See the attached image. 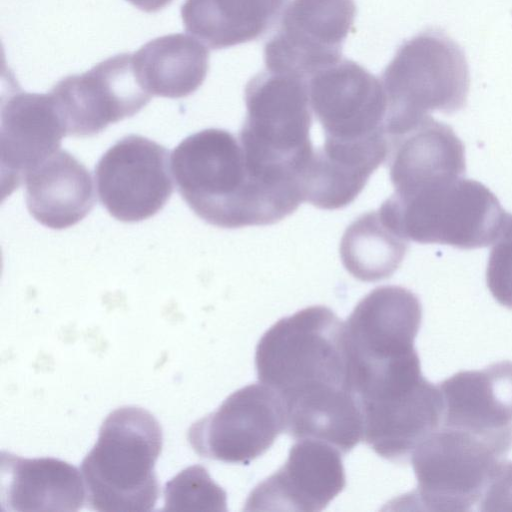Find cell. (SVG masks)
<instances>
[{
	"mask_svg": "<svg viewBox=\"0 0 512 512\" xmlns=\"http://www.w3.org/2000/svg\"><path fill=\"white\" fill-rule=\"evenodd\" d=\"M255 368L280 398L292 438L324 441L342 454L362 440L345 323L331 309L310 306L273 324L256 346Z\"/></svg>",
	"mask_w": 512,
	"mask_h": 512,
	"instance_id": "cell-1",
	"label": "cell"
},
{
	"mask_svg": "<svg viewBox=\"0 0 512 512\" xmlns=\"http://www.w3.org/2000/svg\"><path fill=\"white\" fill-rule=\"evenodd\" d=\"M171 168L189 208L220 228L274 224L302 203L256 178L238 138L224 129H204L183 139L172 152Z\"/></svg>",
	"mask_w": 512,
	"mask_h": 512,
	"instance_id": "cell-2",
	"label": "cell"
},
{
	"mask_svg": "<svg viewBox=\"0 0 512 512\" xmlns=\"http://www.w3.org/2000/svg\"><path fill=\"white\" fill-rule=\"evenodd\" d=\"M238 140L253 174L272 184L301 185L314 149L308 80L262 71L246 84Z\"/></svg>",
	"mask_w": 512,
	"mask_h": 512,
	"instance_id": "cell-3",
	"label": "cell"
},
{
	"mask_svg": "<svg viewBox=\"0 0 512 512\" xmlns=\"http://www.w3.org/2000/svg\"><path fill=\"white\" fill-rule=\"evenodd\" d=\"M162 445L161 426L149 411L137 406L112 411L80 466L87 507L96 511L152 510L159 496L154 465Z\"/></svg>",
	"mask_w": 512,
	"mask_h": 512,
	"instance_id": "cell-4",
	"label": "cell"
},
{
	"mask_svg": "<svg viewBox=\"0 0 512 512\" xmlns=\"http://www.w3.org/2000/svg\"><path fill=\"white\" fill-rule=\"evenodd\" d=\"M380 80L388 138L411 130L430 112L461 110L470 85L463 49L440 29H427L403 42Z\"/></svg>",
	"mask_w": 512,
	"mask_h": 512,
	"instance_id": "cell-5",
	"label": "cell"
},
{
	"mask_svg": "<svg viewBox=\"0 0 512 512\" xmlns=\"http://www.w3.org/2000/svg\"><path fill=\"white\" fill-rule=\"evenodd\" d=\"M378 212L407 241L459 249L493 244L506 214L485 185L463 176L394 192Z\"/></svg>",
	"mask_w": 512,
	"mask_h": 512,
	"instance_id": "cell-6",
	"label": "cell"
},
{
	"mask_svg": "<svg viewBox=\"0 0 512 512\" xmlns=\"http://www.w3.org/2000/svg\"><path fill=\"white\" fill-rule=\"evenodd\" d=\"M512 447V433L483 435L440 425L412 452L416 489L396 504L428 511H468L479 504Z\"/></svg>",
	"mask_w": 512,
	"mask_h": 512,
	"instance_id": "cell-7",
	"label": "cell"
},
{
	"mask_svg": "<svg viewBox=\"0 0 512 512\" xmlns=\"http://www.w3.org/2000/svg\"><path fill=\"white\" fill-rule=\"evenodd\" d=\"M308 90L323 146L357 148L388 141L383 85L360 64L341 59L313 74Z\"/></svg>",
	"mask_w": 512,
	"mask_h": 512,
	"instance_id": "cell-8",
	"label": "cell"
},
{
	"mask_svg": "<svg viewBox=\"0 0 512 512\" xmlns=\"http://www.w3.org/2000/svg\"><path fill=\"white\" fill-rule=\"evenodd\" d=\"M284 431L280 398L268 386L254 383L233 392L217 410L194 422L187 439L203 458L249 464Z\"/></svg>",
	"mask_w": 512,
	"mask_h": 512,
	"instance_id": "cell-9",
	"label": "cell"
},
{
	"mask_svg": "<svg viewBox=\"0 0 512 512\" xmlns=\"http://www.w3.org/2000/svg\"><path fill=\"white\" fill-rule=\"evenodd\" d=\"M95 182L99 200L113 218L125 223L146 220L173 193L169 151L149 138L127 135L99 159Z\"/></svg>",
	"mask_w": 512,
	"mask_h": 512,
	"instance_id": "cell-10",
	"label": "cell"
},
{
	"mask_svg": "<svg viewBox=\"0 0 512 512\" xmlns=\"http://www.w3.org/2000/svg\"><path fill=\"white\" fill-rule=\"evenodd\" d=\"M66 136L86 137L137 114L152 95L141 84L133 54L109 57L89 71L59 80L49 91Z\"/></svg>",
	"mask_w": 512,
	"mask_h": 512,
	"instance_id": "cell-11",
	"label": "cell"
},
{
	"mask_svg": "<svg viewBox=\"0 0 512 512\" xmlns=\"http://www.w3.org/2000/svg\"><path fill=\"white\" fill-rule=\"evenodd\" d=\"M355 14L354 0H292L264 46L266 69L308 80L338 62Z\"/></svg>",
	"mask_w": 512,
	"mask_h": 512,
	"instance_id": "cell-12",
	"label": "cell"
},
{
	"mask_svg": "<svg viewBox=\"0 0 512 512\" xmlns=\"http://www.w3.org/2000/svg\"><path fill=\"white\" fill-rule=\"evenodd\" d=\"M341 452L331 444L300 439L286 462L249 494L247 511H321L345 487Z\"/></svg>",
	"mask_w": 512,
	"mask_h": 512,
	"instance_id": "cell-13",
	"label": "cell"
},
{
	"mask_svg": "<svg viewBox=\"0 0 512 512\" xmlns=\"http://www.w3.org/2000/svg\"><path fill=\"white\" fill-rule=\"evenodd\" d=\"M362 440L380 457L403 463L442 422L438 385L424 377L380 401L360 407Z\"/></svg>",
	"mask_w": 512,
	"mask_h": 512,
	"instance_id": "cell-14",
	"label": "cell"
},
{
	"mask_svg": "<svg viewBox=\"0 0 512 512\" xmlns=\"http://www.w3.org/2000/svg\"><path fill=\"white\" fill-rule=\"evenodd\" d=\"M1 171L10 192L26 174L60 149L66 132L50 92L18 88L2 97Z\"/></svg>",
	"mask_w": 512,
	"mask_h": 512,
	"instance_id": "cell-15",
	"label": "cell"
},
{
	"mask_svg": "<svg viewBox=\"0 0 512 512\" xmlns=\"http://www.w3.org/2000/svg\"><path fill=\"white\" fill-rule=\"evenodd\" d=\"M422 306L410 290L381 286L363 297L345 323L350 357L376 359L414 350Z\"/></svg>",
	"mask_w": 512,
	"mask_h": 512,
	"instance_id": "cell-16",
	"label": "cell"
},
{
	"mask_svg": "<svg viewBox=\"0 0 512 512\" xmlns=\"http://www.w3.org/2000/svg\"><path fill=\"white\" fill-rule=\"evenodd\" d=\"M441 425L483 435L512 433V362L461 371L438 385Z\"/></svg>",
	"mask_w": 512,
	"mask_h": 512,
	"instance_id": "cell-17",
	"label": "cell"
},
{
	"mask_svg": "<svg viewBox=\"0 0 512 512\" xmlns=\"http://www.w3.org/2000/svg\"><path fill=\"white\" fill-rule=\"evenodd\" d=\"M2 511H78L86 503L81 471L63 460L1 452Z\"/></svg>",
	"mask_w": 512,
	"mask_h": 512,
	"instance_id": "cell-18",
	"label": "cell"
},
{
	"mask_svg": "<svg viewBox=\"0 0 512 512\" xmlns=\"http://www.w3.org/2000/svg\"><path fill=\"white\" fill-rule=\"evenodd\" d=\"M386 162L394 192L410 191L466 171L462 141L430 115L404 134L388 139Z\"/></svg>",
	"mask_w": 512,
	"mask_h": 512,
	"instance_id": "cell-19",
	"label": "cell"
},
{
	"mask_svg": "<svg viewBox=\"0 0 512 512\" xmlns=\"http://www.w3.org/2000/svg\"><path fill=\"white\" fill-rule=\"evenodd\" d=\"M24 182L30 215L50 229L61 230L77 224L95 204L90 171L65 150L59 149L35 166L26 174Z\"/></svg>",
	"mask_w": 512,
	"mask_h": 512,
	"instance_id": "cell-20",
	"label": "cell"
},
{
	"mask_svg": "<svg viewBox=\"0 0 512 512\" xmlns=\"http://www.w3.org/2000/svg\"><path fill=\"white\" fill-rule=\"evenodd\" d=\"M288 0H186V31L213 50L256 40L269 31Z\"/></svg>",
	"mask_w": 512,
	"mask_h": 512,
	"instance_id": "cell-21",
	"label": "cell"
},
{
	"mask_svg": "<svg viewBox=\"0 0 512 512\" xmlns=\"http://www.w3.org/2000/svg\"><path fill=\"white\" fill-rule=\"evenodd\" d=\"M136 74L151 94L182 98L194 93L209 69V52L192 35L183 33L157 37L133 54Z\"/></svg>",
	"mask_w": 512,
	"mask_h": 512,
	"instance_id": "cell-22",
	"label": "cell"
},
{
	"mask_svg": "<svg viewBox=\"0 0 512 512\" xmlns=\"http://www.w3.org/2000/svg\"><path fill=\"white\" fill-rule=\"evenodd\" d=\"M339 250L343 266L354 278L376 282L399 268L408 241L389 228L378 211H370L346 228Z\"/></svg>",
	"mask_w": 512,
	"mask_h": 512,
	"instance_id": "cell-23",
	"label": "cell"
},
{
	"mask_svg": "<svg viewBox=\"0 0 512 512\" xmlns=\"http://www.w3.org/2000/svg\"><path fill=\"white\" fill-rule=\"evenodd\" d=\"M226 492L201 465L187 467L164 487V510L227 511Z\"/></svg>",
	"mask_w": 512,
	"mask_h": 512,
	"instance_id": "cell-24",
	"label": "cell"
},
{
	"mask_svg": "<svg viewBox=\"0 0 512 512\" xmlns=\"http://www.w3.org/2000/svg\"><path fill=\"white\" fill-rule=\"evenodd\" d=\"M486 282L497 302L512 309V214H505L502 227L493 242Z\"/></svg>",
	"mask_w": 512,
	"mask_h": 512,
	"instance_id": "cell-25",
	"label": "cell"
},
{
	"mask_svg": "<svg viewBox=\"0 0 512 512\" xmlns=\"http://www.w3.org/2000/svg\"><path fill=\"white\" fill-rule=\"evenodd\" d=\"M141 11L154 13L170 5L173 0H126Z\"/></svg>",
	"mask_w": 512,
	"mask_h": 512,
	"instance_id": "cell-26",
	"label": "cell"
},
{
	"mask_svg": "<svg viewBox=\"0 0 512 512\" xmlns=\"http://www.w3.org/2000/svg\"><path fill=\"white\" fill-rule=\"evenodd\" d=\"M510 492H511V499H512V467H511V488H510Z\"/></svg>",
	"mask_w": 512,
	"mask_h": 512,
	"instance_id": "cell-27",
	"label": "cell"
}]
</instances>
